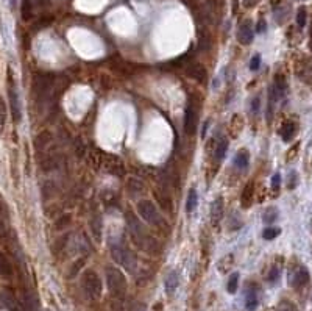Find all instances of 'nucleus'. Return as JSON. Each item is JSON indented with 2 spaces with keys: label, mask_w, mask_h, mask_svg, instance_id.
Here are the masks:
<instances>
[{
  "label": "nucleus",
  "mask_w": 312,
  "mask_h": 311,
  "mask_svg": "<svg viewBox=\"0 0 312 311\" xmlns=\"http://www.w3.org/2000/svg\"><path fill=\"white\" fill-rule=\"evenodd\" d=\"M226 149H228V139L226 138H222L219 142H217V145H216V150H214V157L219 160V161H222L223 158H225V153H226Z\"/></svg>",
  "instance_id": "nucleus-27"
},
{
  "label": "nucleus",
  "mask_w": 312,
  "mask_h": 311,
  "mask_svg": "<svg viewBox=\"0 0 312 311\" xmlns=\"http://www.w3.org/2000/svg\"><path fill=\"white\" fill-rule=\"evenodd\" d=\"M8 97H10V107H11V113H13V119H14V122H19L21 118H22V113H21L19 95H18V91H16L14 81L11 80V74H8Z\"/></svg>",
  "instance_id": "nucleus-8"
},
{
  "label": "nucleus",
  "mask_w": 312,
  "mask_h": 311,
  "mask_svg": "<svg viewBox=\"0 0 312 311\" xmlns=\"http://www.w3.org/2000/svg\"><path fill=\"white\" fill-rule=\"evenodd\" d=\"M4 232H5V222H4L2 215H0V233H4Z\"/></svg>",
  "instance_id": "nucleus-50"
},
{
  "label": "nucleus",
  "mask_w": 312,
  "mask_h": 311,
  "mask_svg": "<svg viewBox=\"0 0 312 311\" xmlns=\"http://www.w3.org/2000/svg\"><path fill=\"white\" fill-rule=\"evenodd\" d=\"M309 282V272L304 266H297L289 274V285L292 288H303Z\"/></svg>",
  "instance_id": "nucleus-10"
},
{
  "label": "nucleus",
  "mask_w": 312,
  "mask_h": 311,
  "mask_svg": "<svg viewBox=\"0 0 312 311\" xmlns=\"http://www.w3.org/2000/svg\"><path fill=\"white\" fill-rule=\"evenodd\" d=\"M276 100H278V97H276L273 88L270 86V88H269V105H267V118H269V121H270L272 116H273V110H275V102H276Z\"/></svg>",
  "instance_id": "nucleus-29"
},
{
  "label": "nucleus",
  "mask_w": 312,
  "mask_h": 311,
  "mask_svg": "<svg viewBox=\"0 0 312 311\" xmlns=\"http://www.w3.org/2000/svg\"><path fill=\"white\" fill-rule=\"evenodd\" d=\"M242 128H243V118L240 114H234L228 125V132L231 135V138H237L239 133L242 132Z\"/></svg>",
  "instance_id": "nucleus-17"
},
{
  "label": "nucleus",
  "mask_w": 312,
  "mask_h": 311,
  "mask_svg": "<svg viewBox=\"0 0 312 311\" xmlns=\"http://www.w3.org/2000/svg\"><path fill=\"white\" fill-rule=\"evenodd\" d=\"M272 88H273V91L278 97V100L284 99L286 94H287V80H286V77L283 74H276Z\"/></svg>",
  "instance_id": "nucleus-15"
},
{
  "label": "nucleus",
  "mask_w": 312,
  "mask_h": 311,
  "mask_svg": "<svg viewBox=\"0 0 312 311\" xmlns=\"http://www.w3.org/2000/svg\"><path fill=\"white\" fill-rule=\"evenodd\" d=\"M306 19H307V11H306V8H304V7L298 8V11H297V25H298L300 28H303V27L306 25Z\"/></svg>",
  "instance_id": "nucleus-35"
},
{
  "label": "nucleus",
  "mask_w": 312,
  "mask_h": 311,
  "mask_svg": "<svg viewBox=\"0 0 312 311\" xmlns=\"http://www.w3.org/2000/svg\"><path fill=\"white\" fill-rule=\"evenodd\" d=\"M66 242H68V236H61V238L56 239V242H55V253H58L59 250L64 249Z\"/></svg>",
  "instance_id": "nucleus-41"
},
{
  "label": "nucleus",
  "mask_w": 312,
  "mask_h": 311,
  "mask_svg": "<svg viewBox=\"0 0 312 311\" xmlns=\"http://www.w3.org/2000/svg\"><path fill=\"white\" fill-rule=\"evenodd\" d=\"M280 233H281L280 228H266V230L262 232V238L267 239V241H272V239H275Z\"/></svg>",
  "instance_id": "nucleus-38"
},
{
  "label": "nucleus",
  "mask_w": 312,
  "mask_h": 311,
  "mask_svg": "<svg viewBox=\"0 0 312 311\" xmlns=\"http://www.w3.org/2000/svg\"><path fill=\"white\" fill-rule=\"evenodd\" d=\"M50 22H52V18H42V19H39V22L36 24V28H42V27L48 25Z\"/></svg>",
  "instance_id": "nucleus-47"
},
{
  "label": "nucleus",
  "mask_w": 312,
  "mask_h": 311,
  "mask_svg": "<svg viewBox=\"0 0 312 311\" xmlns=\"http://www.w3.org/2000/svg\"><path fill=\"white\" fill-rule=\"evenodd\" d=\"M298 145H300V144H295V145L292 147V150H289V153H287V161L293 160L292 157H293L295 153H297V152H298Z\"/></svg>",
  "instance_id": "nucleus-49"
},
{
  "label": "nucleus",
  "mask_w": 312,
  "mask_h": 311,
  "mask_svg": "<svg viewBox=\"0 0 312 311\" xmlns=\"http://www.w3.org/2000/svg\"><path fill=\"white\" fill-rule=\"evenodd\" d=\"M266 30H267V24H266L264 19H261L256 25V33H264Z\"/></svg>",
  "instance_id": "nucleus-46"
},
{
  "label": "nucleus",
  "mask_w": 312,
  "mask_h": 311,
  "mask_svg": "<svg viewBox=\"0 0 312 311\" xmlns=\"http://www.w3.org/2000/svg\"><path fill=\"white\" fill-rule=\"evenodd\" d=\"M13 275V266L10 263V260L8 256L4 253V252H0V277H11Z\"/></svg>",
  "instance_id": "nucleus-23"
},
{
  "label": "nucleus",
  "mask_w": 312,
  "mask_h": 311,
  "mask_svg": "<svg viewBox=\"0 0 312 311\" xmlns=\"http://www.w3.org/2000/svg\"><path fill=\"white\" fill-rule=\"evenodd\" d=\"M262 219H264L266 224H272V222H275V221L278 219V210H276L275 206L267 208L264 215H262Z\"/></svg>",
  "instance_id": "nucleus-31"
},
{
  "label": "nucleus",
  "mask_w": 312,
  "mask_h": 311,
  "mask_svg": "<svg viewBox=\"0 0 312 311\" xmlns=\"http://www.w3.org/2000/svg\"><path fill=\"white\" fill-rule=\"evenodd\" d=\"M5 124H7V105L2 97H0V132H4Z\"/></svg>",
  "instance_id": "nucleus-33"
},
{
  "label": "nucleus",
  "mask_w": 312,
  "mask_h": 311,
  "mask_svg": "<svg viewBox=\"0 0 312 311\" xmlns=\"http://www.w3.org/2000/svg\"><path fill=\"white\" fill-rule=\"evenodd\" d=\"M253 25H252V21L247 19L243 21L240 25H239V30H237V41L242 44V45H248L252 41H253Z\"/></svg>",
  "instance_id": "nucleus-12"
},
{
  "label": "nucleus",
  "mask_w": 312,
  "mask_h": 311,
  "mask_svg": "<svg viewBox=\"0 0 312 311\" xmlns=\"http://www.w3.org/2000/svg\"><path fill=\"white\" fill-rule=\"evenodd\" d=\"M259 103H261V99L259 97H255V100L252 102V113H258L259 111Z\"/></svg>",
  "instance_id": "nucleus-48"
},
{
  "label": "nucleus",
  "mask_w": 312,
  "mask_h": 311,
  "mask_svg": "<svg viewBox=\"0 0 312 311\" xmlns=\"http://www.w3.org/2000/svg\"><path fill=\"white\" fill-rule=\"evenodd\" d=\"M297 182H298L297 174L290 172V174H289V185H287V188H289V189H293L295 186H297Z\"/></svg>",
  "instance_id": "nucleus-43"
},
{
  "label": "nucleus",
  "mask_w": 312,
  "mask_h": 311,
  "mask_svg": "<svg viewBox=\"0 0 312 311\" xmlns=\"http://www.w3.org/2000/svg\"><path fill=\"white\" fill-rule=\"evenodd\" d=\"M258 306V291L256 288L247 289V297H245V308L247 311H255Z\"/></svg>",
  "instance_id": "nucleus-22"
},
{
  "label": "nucleus",
  "mask_w": 312,
  "mask_h": 311,
  "mask_svg": "<svg viewBox=\"0 0 312 311\" xmlns=\"http://www.w3.org/2000/svg\"><path fill=\"white\" fill-rule=\"evenodd\" d=\"M295 133H297V124H295L293 121H290V119L283 122V125L280 128V135H281L284 142H290L293 139Z\"/></svg>",
  "instance_id": "nucleus-16"
},
{
  "label": "nucleus",
  "mask_w": 312,
  "mask_h": 311,
  "mask_svg": "<svg viewBox=\"0 0 312 311\" xmlns=\"http://www.w3.org/2000/svg\"><path fill=\"white\" fill-rule=\"evenodd\" d=\"M127 225H128V233H130L131 239H133V242L139 249L149 252V253H156L159 250L158 241L152 235H149V232L145 230V227L141 224V221L131 211L127 213Z\"/></svg>",
  "instance_id": "nucleus-1"
},
{
  "label": "nucleus",
  "mask_w": 312,
  "mask_h": 311,
  "mask_svg": "<svg viewBox=\"0 0 312 311\" xmlns=\"http://www.w3.org/2000/svg\"><path fill=\"white\" fill-rule=\"evenodd\" d=\"M253 202H255V185L253 182H248L240 194V205L243 210H248L253 205Z\"/></svg>",
  "instance_id": "nucleus-14"
},
{
  "label": "nucleus",
  "mask_w": 312,
  "mask_h": 311,
  "mask_svg": "<svg viewBox=\"0 0 312 311\" xmlns=\"http://www.w3.org/2000/svg\"><path fill=\"white\" fill-rule=\"evenodd\" d=\"M111 256L112 260L116 261L117 265H120L123 269H127L128 272H136L138 269V258L136 255L131 252L127 245H123L122 242H112L111 244Z\"/></svg>",
  "instance_id": "nucleus-2"
},
{
  "label": "nucleus",
  "mask_w": 312,
  "mask_h": 311,
  "mask_svg": "<svg viewBox=\"0 0 312 311\" xmlns=\"http://www.w3.org/2000/svg\"><path fill=\"white\" fill-rule=\"evenodd\" d=\"M237 285H239V274L234 272L231 274V277L228 278V283H226V291L229 294H234L237 291Z\"/></svg>",
  "instance_id": "nucleus-30"
},
{
  "label": "nucleus",
  "mask_w": 312,
  "mask_h": 311,
  "mask_svg": "<svg viewBox=\"0 0 312 311\" xmlns=\"http://www.w3.org/2000/svg\"><path fill=\"white\" fill-rule=\"evenodd\" d=\"M22 18L24 21H30L33 18V7L28 0H24V4H22Z\"/></svg>",
  "instance_id": "nucleus-34"
},
{
  "label": "nucleus",
  "mask_w": 312,
  "mask_h": 311,
  "mask_svg": "<svg viewBox=\"0 0 312 311\" xmlns=\"http://www.w3.org/2000/svg\"><path fill=\"white\" fill-rule=\"evenodd\" d=\"M56 88V77L53 74H45L39 72L33 78V91H35L36 97H47L53 89Z\"/></svg>",
  "instance_id": "nucleus-7"
},
{
  "label": "nucleus",
  "mask_w": 312,
  "mask_h": 311,
  "mask_svg": "<svg viewBox=\"0 0 312 311\" xmlns=\"http://www.w3.org/2000/svg\"><path fill=\"white\" fill-rule=\"evenodd\" d=\"M39 166L44 172H50V171L58 168V158L53 157V155H48V157H45L39 161Z\"/></svg>",
  "instance_id": "nucleus-24"
},
{
  "label": "nucleus",
  "mask_w": 312,
  "mask_h": 311,
  "mask_svg": "<svg viewBox=\"0 0 312 311\" xmlns=\"http://www.w3.org/2000/svg\"><path fill=\"white\" fill-rule=\"evenodd\" d=\"M102 168H103L106 172L116 175V177H123V175H125V165H123V161H122L119 157L105 153L103 166H102Z\"/></svg>",
  "instance_id": "nucleus-9"
},
{
  "label": "nucleus",
  "mask_w": 312,
  "mask_h": 311,
  "mask_svg": "<svg viewBox=\"0 0 312 311\" xmlns=\"http://www.w3.org/2000/svg\"><path fill=\"white\" fill-rule=\"evenodd\" d=\"M178 285H179V277H178V274H176L175 271L169 272L167 277H166V280H164V289H166V292L169 294V296H172V294L176 291Z\"/></svg>",
  "instance_id": "nucleus-19"
},
{
  "label": "nucleus",
  "mask_w": 312,
  "mask_h": 311,
  "mask_svg": "<svg viewBox=\"0 0 312 311\" xmlns=\"http://www.w3.org/2000/svg\"><path fill=\"white\" fill-rule=\"evenodd\" d=\"M52 141H53V135L50 133V132H41V133H38V136L35 138V147H36V150H44V149H47L48 145L52 144Z\"/></svg>",
  "instance_id": "nucleus-18"
},
{
  "label": "nucleus",
  "mask_w": 312,
  "mask_h": 311,
  "mask_svg": "<svg viewBox=\"0 0 312 311\" xmlns=\"http://www.w3.org/2000/svg\"><path fill=\"white\" fill-rule=\"evenodd\" d=\"M197 203H199V195H197L195 189H191L188 194V202H186V211L192 213L197 208Z\"/></svg>",
  "instance_id": "nucleus-28"
},
{
  "label": "nucleus",
  "mask_w": 312,
  "mask_h": 311,
  "mask_svg": "<svg viewBox=\"0 0 312 311\" xmlns=\"http://www.w3.org/2000/svg\"><path fill=\"white\" fill-rule=\"evenodd\" d=\"M280 183H281V177H280V174H275V175L272 177V188H273V191L280 189Z\"/></svg>",
  "instance_id": "nucleus-44"
},
{
  "label": "nucleus",
  "mask_w": 312,
  "mask_h": 311,
  "mask_svg": "<svg viewBox=\"0 0 312 311\" xmlns=\"http://www.w3.org/2000/svg\"><path fill=\"white\" fill-rule=\"evenodd\" d=\"M155 199L159 202V205H161L162 210H166L167 213H172V211H173L172 200H170V197H169L166 192H162V191H159V189H155Z\"/></svg>",
  "instance_id": "nucleus-20"
},
{
  "label": "nucleus",
  "mask_w": 312,
  "mask_h": 311,
  "mask_svg": "<svg viewBox=\"0 0 312 311\" xmlns=\"http://www.w3.org/2000/svg\"><path fill=\"white\" fill-rule=\"evenodd\" d=\"M310 41H312V28H310Z\"/></svg>",
  "instance_id": "nucleus-51"
},
{
  "label": "nucleus",
  "mask_w": 312,
  "mask_h": 311,
  "mask_svg": "<svg viewBox=\"0 0 312 311\" xmlns=\"http://www.w3.org/2000/svg\"><path fill=\"white\" fill-rule=\"evenodd\" d=\"M91 228H92V233H94V236H95V239L97 241H100V233H102V222H100V219L98 218H94L92 221H91Z\"/></svg>",
  "instance_id": "nucleus-32"
},
{
  "label": "nucleus",
  "mask_w": 312,
  "mask_h": 311,
  "mask_svg": "<svg viewBox=\"0 0 312 311\" xmlns=\"http://www.w3.org/2000/svg\"><path fill=\"white\" fill-rule=\"evenodd\" d=\"M223 213H225V203L223 197H219L211 203V222L212 225H219L220 221L223 219Z\"/></svg>",
  "instance_id": "nucleus-13"
},
{
  "label": "nucleus",
  "mask_w": 312,
  "mask_h": 311,
  "mask_svg": "<svg viewBox=\"0 0 312 311\" xmlns=\"http://www.w3.org/2000/svg\"><path fill=\"white\" fill-rule=\"evenodd\" d=\"M103 158H105V153L98 149H92L91 153H89V160H91V165L94 169H102L103 166Z\"/></svg>",
  "instance_id": "nucleus-25"
},
{
  "label": "nucleus",
  "mask_w": 312,
  "mask_h": 311,
  "mask_svg": "<svg viewBox=\"0 0 312 311\" xmlns=\"http://www.w3.org/2000/svg\"><path fill=\"white\" fill-rule=\"evenodd\" d=\"M114 69H116L119 74H123V75H131L136 72V66L131 63H127V61H117L114 64Z\"/></svg>",
  "instance_id": "nucleus-26"
},
{
  "label": "nucleus",
  "mask_w": 312,
  "mask_h": 311,
  "mask_svg": "<svg viewBox=\"0 0 312 311\" xmlns=\"http://www.w3.org/2000/svg\"><path fill=\"white\" fill-rule=\"evenodd\" d=\"M184 71L186 74L197 80V81H200V83H205V81L208 80V72H206V68L203 66L202 63H197V61H189L186 63V66H184Z\"/></svg>",
  "instance_id": "nucleus-11"
},
{
  "label": "nucleus",
  "mask_w": 312,
  "mask_h": 311,
  "mask_svg": "<svg viewBox=\"0 0 312 311\" xmlns=\"http://www.w3.org/2000/svg\"><path fill=\"white\" fill-rule=\"evenodd\" d=\"M106 286L112 297L123 299L127 294V278L117 268H106Z\"/></svg>",
  "instance_id": "nucleus-4"
},
{
  "label": "nucleus",
  "mask_w": 312,
  "mask_h": 311,
  "mask_svg": "<svg viewBox=\"0 0 312 311\" xmlns=\"http://www.w3.org/2000/svg\"><path fill=\"white\" fill-rule=\"evenodd\" d=\"M71 224V216L69 215H64V216H61L58 221H55V228L56 230H64L66 227H68Z\"/></svg>",
  "instance_id": "nucleus-39"
},
{
  "label": "nucleus",
  "mask_w": 312,
  "mask_h": 311,
  "mask_svg": "<svg viewBox=\"0 0 312 311\" xmlns=\"http://www.w3.org/2000/svg\"><path fill=\"white\" fill-rule=\"evenodd\" d=\"M278 311H297V308H295L292 303H289V302H283L281 305H280V309Z\"/></svg>",
  "instance_id": "nucleus-45"
},
{
  "label": "nucleus",
  "mask_w": 312,
  "mask_h": 311,
  "mask_svg": "<svg viewBox=\"0 0 312 311\" xmlns=\"http://www.w3.org/2000/svg\"><path fill=\"white\" fill-rule=\"evenodd\" d=\"M261 66V55H255L250 61V69L252 71H258Z\"/></svg>",
  "instance_id": "nucleus-42"
},
{
  "label": "nucleus",
  "mask_w": 312,
  "mask_h": 311,
  "mask_svg": "<svg viewBox=\"0 0 312 311\" xmlns=\"http://www.w3.org/2000/svg\"><path fill=\"white\" fill-rule=\"evenodd\" d=\"M278 278H280V268H272V271H270V274H269V277H267V280L270 282V283H273V282H276Z\"/></svg>",
  "instance_id": "nucleus-40"
},
{
  "label": "nucleus",
  "mask_w": 312,
  "mask_h": 311,
  "mask_svg": "<svg viewBox=\"0 0 312 311\" xmlns=\"http://www.w3.org/2000/svg\"><path fill=\"white\" fill-rule=\"evenodd\" d=\"M211 45H212V39H211V36L206 33V31L200 33V47L203 48V50H209Z\"/></svg>",
  "instance_id": "nucleus-37"
},
{
  "label": "nucleus",
  "mask_w": 312,
  "mask_h": 311,
  "mask_svg": "<svg viewBox=\"0 0 312 311\" xmlns=\"http://www.w3.org/2000/svg\"><path fill=\"white\" fill-rule=\"evenodd\" d=\"M200 108H202V99L199 97V94H191L184 111V133L189 136H192L197 132V128H199Z\"/></svg>",
  "instance_id": "nucleus-3"
},
{
  "label": "nucleus",
  "mask_w": 312,
  "mask_h": 311,
  "mask_svg": "<svg viewBox=\"0 0 312 311\" xmlns=\"http://www.w3.org/2000/svg\"><path fill=\"white\" fill-rule=\"evenodd\" d=\"M56 188L52 182H45L44 186H42V194H44V199H48V197H52V195L55 194Z\"/></svg>",
  "instance_id": "nucleus-36"
},
{
  "label": "nucleus",
  "mask_w": 312,
  "mask_h": 311,
  "mask_svg": "<svg viewBox=\"0 0 312 311\" xmlns=\"http://www.w3.org/2000/svg\"><path fill=\"white\" fill-rule=\"evenodd\" d=\"M138 213L147 224H150L156 228H164V225H166V221H164L162 215L152 200H147V199L139 200L138 202Z\"/></svg>",
  "instance_id": "nucleus-6"
},
{
  "label": "nucleus",
  "mask_w": 312,
  "mask_h": 311,
  "mask_svg": "<svg viewBox=\"0 0 312 311\" xmlns=\"http://www.w3.org/2000/svg\"><path fill=\"white\" fill-rule=\"evenodd\" d=\"M250 163V153L247 149H240L234 157V166L237 169H245Z\"/></svg>",
  "instance_id": "nucleus-21"
},
{
  "label": "nucleus",
  "mask_w": 312,
  "mask_h": 311,
  "mask_svg": "<svg viewBox=\"0 0 312 311\" xmlns=\"http://www.w3.org/2000/svg\"><path fill=\"white\" fill-rule=\"evenodd\" d=\"M81 289H83L85 296L88 299H91V300L100 299L103 285H102L100 277L97 275L95 271L88 269V271L83 272V275H81Z\"/></svg>",
  "instance_id": "nucleus-5"
}]
</instances>
